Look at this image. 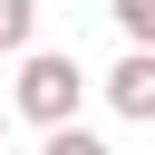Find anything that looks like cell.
Instances as JSON below:
<instances>
[{
  "label": "cell",
  "mask_w": 155,
  "mask_h": 155,
  "mask_svg": "<svg viewBox=\"0 0 155 155\" xmlns=\"http://www.w3.org/2000/svg\"><path fill=\"white\" fill-rule=\"evenodd\" d=\"M78 58H58V48H29L19 58V78H10V97H19V116L48 136V126H78Z\"/></svg>",
  "instance_id": "cell-1"
},
{
  "label": "cell",
  "mask_w": 155,
  "mask_h": 155,
  "mask_svg": "<svg viewBox=\"0 0 155 155\" xmlns=\"http://www.w3.org/2000/svg\"><path fill=\"white\" fill-rule=\"evenodd\" d=\"M107 107L136 116V126H155V48H126V58L107 68Z\"/></svg>",
  "instance_id": "cell-2"
},
{
  "label": "cell",
  "mask_w": 155,
  "mask_h": 155,
  "mask_svg": "<svg viewBox=\"0 0 155 155\" xmlns=\"http://www.w3.org/2000/svg\"><path fill=\"white\" fill-rule=\"evenodd\" d=\"M29 29H39V0H0V48L29 58Z\"/></svg>",
  "instance_id": "cell-3"
},
{
  "label": "cell",
  "mask_w": 155,
  "mask_h": 155,
  "mask_svg": "<svg viewBox=\"0 0 155 155\" xmlns=\"http://www.w3.org/2000/svg\"><path fill=\"white\" fill-rule=\"evenodd\" d=\"M39 155H107V136H87V126H48Z\"/></svg>",
  "instance_id": "cell-4"
},
{
  "label": "cell",
  "mask_w": 155,
  "mask_h": 155,
  "mask_svg": "<svg viewBox=\"0 0 155 155\" xmlns=\"http://www.w3.org/2000/svg\"><path fill=\"white\" fill-rule=\"evenodd\" d=\"M116 29H126L136 48H155V0H116Z\"/></svg>",
  "instance_id": "cell-5"
},
{
  "label": "cell",
  "mask_w": 155,
  "mask_h": 155,
  "mask_svg": "<svg viewBox=\"0 0 155 155\" xmlns=\"http://www.w3.org/2000/svg\"><path fill=\"white\" fill-rule=\"evenodd\" d=\"M0 58H10V48H0Z\"/></svg>",
  "instance_id": "cell-6"
}]
</instances>
